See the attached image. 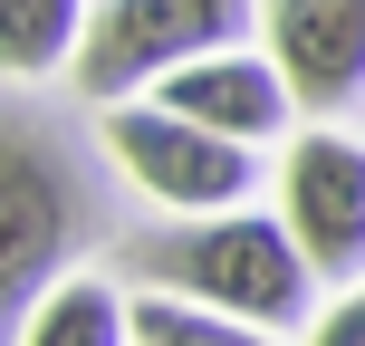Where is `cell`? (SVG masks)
I'll return each mask as SVG.
<instances>
[{"label": "cell", "mask_w": 365, "mask_h": 346, "mask_svg": "<svg viewBox=\"0 0 365 346\" xmlns=\"http://www.w3.org/2000/svg\"><path fill=\"white\" fill-rule=\"evenodd\" d=\"M125 270L145 279V289L259 317V327H298V317H308V289H317V260L298 250V231L269 221V212H182L173 231L135 240Z\"/></svg>", "instance_id": "cell-1"}, {"label": "cell", "mask_w": 365, "mask_h": 346, "mask_svg": "<svg viewBox=\"0 0 365 346\" xmlns=\"http://www.w3.org/2000/svg\"><path fill=\"white\" fill-rule=\"evenodd\" d=\"M250 29H259V0H106V10H87V39H77V87L96 106H125L135 87H164L173 68L240 49Z\"/></svg>", "instance_id": "cell-2"}, {"label": "cell", "mask_w": 365, "mask_h": 346, "mask_svg": "<svg viewBox=\"0 0 365 346\" xmlns=\"http://www.w3.org/2000/svg\"><path fill=\"white\" fill-rule=\"evenodd\" d=\"M106 154L135 173V193H154L164 212H240L250 183H259V164H250L259 145L192 126V116L164 106V96H125V106H106Z\"/></svg>", "instance_id": "cell-3"}, {"label": "cell", "mask_w": 365, "mask_h": 346, "mask_svg": "<svg viewBox=\"0 0 365 346\" xmlns=\"http://www.w3.org/2000/svg\"><path fill=\"white\" fill-rule=\"evenodd\" d=\"M279 221L317 260V279H356L365 270V145L346 126L289 135V154H279Z\"/></svg>", "instance_id": "cell-4"}, {"label": "cell", "mask_w": 365, "mask_h": 346, "mask_svg": "<svg viewBox=\"0 0 365 346\" xmlns=\"http://www.w3.org/2000/svg\"><path fill=\"white\" fill-rule=\"evenodd\" d=\"M269 58L308 116H336L365 96V0H259Z\"/></svg>", "instance_id": "cell-5"}, {"label": "cell", "mask_w": 365, "mask_h": 346, "mask_svg": "<svg viewBox=\"0 0 365 346\" xmlns=\"http://www.w3.org/2000/svg\"><path fill=\"white\" fill-rule=\"evenodd\" d=\"M173 116H192V126H212V135H240V145H269V135H289V77H279V58H240V49H212V58H192V68H173L164 87Z\"/></svg>", "instance_id": "cell-6"}, {"label": "cell", "mask_w": 365, "mask_h": 346, "mask_svg": "<svg viewBox=\"0 0 365 346\" xmlns=\"http://www.w3.org/2000/svg\"><path fill=\"white\" fill-rule=\"evenodd\" d=\"M0 193H10V317H29V289L68 260V193H58L48 154H29V145H10Z\"/></svg>", "instance_id": "cell-7"}, {"label": "cell", "mask_w": 365, "mask_h": 346, "mask_svg": "<svg viewBox=\"0 0 365 346\" xmlns=\"http://www.w3.org/2000/svg\"><path fill=\"white\" fill-rule=\"evenodd\" d=\"M19 346H135V298H115V279H58L19 317Z\"/></svg>", "instance_id": "cell-8"}, {"label": "cell", "mask_w": 365, "mask_h": 346, "mask_svg": "<svg viewBox=\"0 0 365 346\" xmlns=\"http://www.w3.org/2000/svg\"><path fill=\"white\" fill-rule=\"evenodd\" d=\"M77 39H87V0H0V68L10 77L77 68Z\"/></svg>", "instance_id": "cell-9"}, {"label": "cell", "mask_w": 365, "mask_h": 346, "mask_svg": "<svg viewBox=\"0 0 365 346\" xmlns=\"http://www.w3.org/2000/svg\"><path fill=\"white\" fill-rule=\"evenodd\" d=\"M135 346H289L259 317H231V308H202V298H173V289H145L135 298Z\"/></svg>", "instance_id": "cell-10"}, {"label": "cell", "mask_w": 365, "mask_h": 346, "mask_svg": "<svg viewBox=\"0 0 365 346\" xmlns=\"http://www.w3.org/2000/svg\"><path fill=\"white\" fill-rule=\"evenodd\" d=\"M308 346H365V289H346L327 317H308Z\"/></svg>", "instance_id": "cell-11"}]
</instances>
